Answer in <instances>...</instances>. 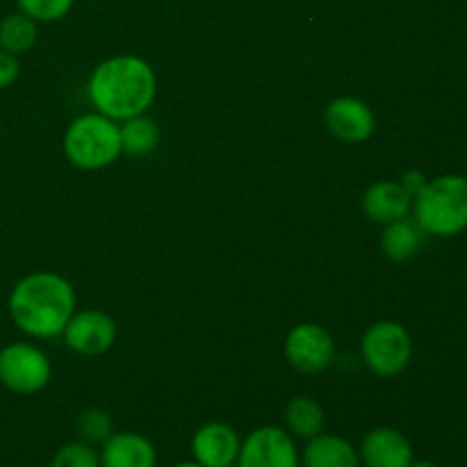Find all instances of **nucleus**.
<instances>
[{
    "mask_svg": "<svg viewBox=\"0 0 467 467\" xmlns=\"http://www.w3.org/2000/svg\"><path fill=\"white\" fill-rule=\"evenodd\" d=\"M173 467H203V465H199V463H196V461H185V463H178V465H173Z\"/></svg>",
    "mask_w": 467,
    "mask_h": 467,
    "instance_id": "nucleus-26",
    "label": "nucleus"
},
{
    "mask_svg": "<svg viewBox=\"0 0 467 467\" xmlns=\"http://www.w3.org/2000/svg\"><path fill=\"white\" fill-rule=\"evenodd\" d=\"M121 150L119 123L100 112L78 117L64 135V153L68 162L87 171L109 167Z\"/></svg>",
    "mask_w": 467,
    "mask_h": 467,
    "instance_id": "nucleus-4",
    "label": "nucleus"
},
{
    "mask_svg": "<svg viewBox=\"0 0 467 467\" xmlns=\"http://www.w3.org/2000/svg\"><path fill=\"white\" fill-rule=\"evenodd\" d=\"M76 313V292L64 276L35 272L21 278L9 295V315L32 337H55Z\"/></svg>",
    "mask_w": 467,
    "mask_h": 467,
    "instance_id": "nucleus-2",
    "label": "nucleus"
},
{
    "mask_svg": "<svg viewBox=\"0 0 467 467\" xmlns=\"http://www.w3.org/2000/svg\"><path fill=\"white\" fill-rule=\"evenodd\" d=\"M301 467H360L358 450L336 433H317L306 442Z\"/></svg>",
    "mask_w": 467,
    "mask_h": 467,
    "instance_id": "nucleus-15",
    "label": "nucleus"
},
{
    "mask_svg": "<svg viewBox=\"0 0 467 467\" xmlns=\"http://www.w3.org/2000/svg\"><path fill=\"white\" fill-rule=\"evenodd\" d=\"M121 130V149L130 155H146L158 146L160 128L150 117L137 114V117L126 119L119 126Z\"/></svg>",
    "mask_w": 467,
    "mask_h": 467,
    "instance_id": "nucleus-18",
    "label": "nucleus"
},
{
    "mask_svg": "<svg viewBox=\"0 0 467 467\" xmlns=\"http://www.w3.org/2000/svg\"><path fill=\"white\" fill-rule=\"evenodd\" d=\"M240 436L223 422H208L192 438V456L203 467H233L240 454Z\"/></svg>",
    "mask_w": 467,
    "mask_h": 467,
    "instance_id": "nucleus-11",
    "label": "nucleus"
},
{
    "mask_svg": "<svg viewBox=\"0 0 467 467\" xmlns=\"http://www.w3.org/2000/svg\"><path fill=\"white\" fill-rule=\"evenodd\" d=\"M360 354L365 365L377 377L390 379L404 372L413 358V337L404 324L383 319L372 324L360 340Z\"/></svg>",
    "mask_w": 467,
    "mask_h": 467,
    "instance_id": "nucleus-5",
    "label": "nucleus"
},
{
    "mask_svg": "<svg viewBox=\"0 0 467 467\" xmlns=\"http://www.w3.org/2000/svg\"><path fill=\"white\" fill-rule=\"evenodd\" d=\"M50 467H100V459L87 442H67L55 451Z\"/></svg>",
    "mask_w": 467,
    "mask_h": 467,
    "instance_id": "nucleus-21",
    "label": "nucleus"
},
{
    "mask_svg": "<svg viewBox=\"0 0 467 467\" xmlns=\"http://www.w3.org/2000/svg\"><path fill=\"white\" fill-rule=\"evenodd\" d=\"M415 222L424 233L454 237L467 228V178L459 173L429 178L413 199Z\"/></svg>",
    "mask_w": 467,
    "mask_h": 467,
    "instance_id": "nucleus-3",
    "label": "nucleus"
},
{
    "mask_svg": "<svg viewBox=\"0 0 467 467\" xmlns=\"http://www.w3.org/2000/svg\"><path fill=\"white\" fill-rule=\"evenodd\" d=\"M62 336L68 349L76 354L99 356L105 354L117 340V324L103 310H85L78 315L73 313Z\"/></svg>",
    "mask_w": 467,
    "mask_h": 467,
    "instance_id": "nucleus-9",
    "label": "nucleus"
},
{
    "mask_svg": "<svg viewBox=\"0 0 467 467\" xmlns=\"http://www.w3.org/2000/svg\"><path fill=\"white\" fill-rule=\"evenodd\" d=\"M409 467H438V465L433 463V461H415L413 459V463H410Z\"/></svg>",
    "mask_w": 467,
    "mask_h": 467,
    "instance_id": "nucleus-25",
    "label": "nucleus"
},
{
    "mask_svg": "<svg viewBox=\"0 0 467 467\" xmlns=\"http://www.w3.org/2000/svg\"><path fill=\"white\" fill-rule=\"evenodd\" d=\"M237 467H301V459L287 429L260 427L242 441Z\"/></svg>",
    "mask_w": 467,
    "mask_h": 467,
    "instance_id": "nucleus-7",
    "label": "nucleus"
},
{
    "mask_svg": "<svg viewBox=\"0 0 467 467\" xmlns=\"http://www.w3.org/2000/svg\"><path fill=\"white\" fill-rule=\"evenodd\" d=\"M76 429H78V436H80V441L87 442V445H91V447L103 445V442L114 433L112 418H109V415L100 409L82 410L76 420Z\"/></svg>",
    "mask_w": 467,
    "mask_h": 467,
    "instance_id": "nucleus-20",
    "label": "nucleus"
},
{
    "mask_svg": "<svg viewBox=\"0 0 467 467\" xmlns=\"http://www.w3.org/2000/svg\"><path fill=\"white\" fill-rule=\"evenodd\" d=\"M324 422H327V415H324L322 404L313 397L299 395L285 406V427L290 436L310 441L324 431Z\"/></svg>",
    "mask_w": 467,
    "mask_h": 467,
    "instance_id": "nucleus-17",
    "label": "nucleus"
},
{
    "mask_svg": "<svg viewBox=\"0 0 467 467\" xmlns=\"http://www.w3.org/2000/svg\"><path fill=\"white\" fill-rule=\"evenodd\" d=\"M48 356L26 342H14L0 351V383L18 395H35L50 381Z\"/></svg>",
    "mask_w": 467,
    "mask_h": 467,
    "instance_id": "nucleus-6",
    "label": "nucleus"
},
{
    "mask_svg": "<svg viewBox=\"0 0 467 467\" xmlns=\"http://www.w3.org/2000/svg\"><path fill=\"white\" fill-rule=\"evenodd\" d=\"M427 181H429V178L424 176L422 171H418V169H409V171H406L404 176H401L400 185L404 187V190L409 192V194L415 199V196H418L420 192L424 190V185H427Z\"/></svg>",
    "mask_w": 467,
    "mask_h": 467,
    "instance_id": "nucleus-24",
    "label": "nucleus"
},
{
    "mask_svg": "<svg viewBox=\"0 0 467 467\" xmlns=\"http://www.w3.org/2000/svg\"><path fill=\"white\" fill-rule=\"evenodd\" d=\"M285 356L295 369L304 374H317L331 365L336 356L331 333L313 322L296 324L285 340Z\"/></svg>",
    "mask_w": 467,
    "mask_h": 467,
    "instance_id": "nucleus-8",
    "label": "nucleus"
},
{
    "mask_svg": "<svg viewBox=\"0 0 467 467\" xmlns=\"http://www.w3.org/2000/svg\"><path fill=\"white\" fill-rule=\"evenodd\" d=\"M18 7L32 21H57L67 16L73 7V0H18Z\"/></svg>",
    "mask_w": 467,
    "mask_h": 467,
    "instance_id": "nucleus-22",
    "label": "nucleus"
},
{
    "mask_svg": "<svg viewBox=\"0 0 467 467\" xmlns=\"http://www.w3.org/2000/svg\"><path fill=\"white\" fill-rule=\"evenodd\" d=\"M360 463L365 467H409L413 463V445L392 427L372 429L360 442Z\"/></svg>",
    "mask_w": 467,
    "mask_h": 467,
    "instance_id": "nucleus-12",
    "label": "nucleus"
},
{
    "mask_svg": "<svg viewBox=\"0 0 467 467\" xmlns=\"http://www.w3.org/2000/svg\"><path fill=\"white\" fill-rule=\"evenodd\" d=\"M158 78L150 64L137 55H119L100 62L91 71L87 91L96 112L126 121V119L144 114L153 103Z\"/></svg>",
    "mask_w": 467,
    "mask_h": 467,
    "instance_id": "nucleus-1",
    "label": "nucleus"
},
{
    "mask_svg": "<svg viewBox=\"0 0 467 467\" xmlns=\"http://www.w3.org/2000/svg\"><path fill=\"white\" fill-rule=\"evenodd\" d=\"M18 71H21V67H18L16 55L0 48V89L12 85V82L18 78Z\"/></svg>",
    "mask_w": 467,
    "mask_h": 467,
    "instance_id": "nucleus-23",
    "label": "nucleus"
},
{
    "mask_svg": "<svg viewBox=\"0 0 467 467\" xmlns=\"http://www.w3.org/2000/svg\"><path fill=\"white\" fill-rule=\"evenodd\" d=\"M363 210L377 223L400 222L413 210V196L400 185V181H379L365 192Z\"/></svg>",
    "mask_w": 467,
    "mask_h": 467,
    "instance_id": "nucleus-14",
    "label": "nucleus"
},
{
    "mask_svg": "<svg viewBox=\"0 0 467 467\" xmlns=\"http://www.w3.org/2000/svg\"><path fill=\"white\" fill-rule=\"evenodd\" d=\"M36 41V26L27 14H9L0 21V48L12 55H21Z\"/></svg>",
    "mask_w": 467,
    "mask_h": 467,
    "instance_id": "nucleus-19",
    "label": "nucleus"
},
{
    "mask_svg": "<svg viewBox=\"0 0 467 467\" xmlns=\"http://www.w3.org/2000/svg\"><path fill=\"white\" fill-rule=\"evenodd\" d=\"M100 467H155L158 450L146 436L135 431L112 433L99 454Z\"/></svg>",
    "mask_w": 467,
    "mask_h": 467,
    "instance_id": "nucleus-13",
    "label": "nucleus"
},
{
    "mask_svg": "<svg viewBox=\"0 0 467 467\" xmlns=\"http://www.w3.org/2000/svg\"><path fill=\"white\" fill-rule=\"evenodd\" d=\"M324 123L331 130L333 137L349 144H358L372 137L377 128L372 108L365 100L354 99V96H340L333 99L324 109Z\"/></svg>",
    "mask_w": 467,
    "mask_h": 467,
    "instance_id": "nucleus-10",
    "label": "nucleus"
},
{
    "mask_svg": "<svg viewBox=\"0 0 467 467\" xmlns=\"http://www.w3.org/2000/svg\"><path fill=\"white\" fill-rule=\"evenodd\" d=\"M422 228L418 222L400 219V222L386 223V231L381 233V251L392 263H406L418 254L422 244Z\"/></svg>",
    "mask_w": 467,
    "mask_h": 467,
    "instance_id": "nucleus-16",
    "label": "nucleus"
}]
</instances>
